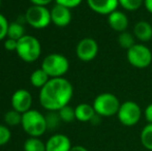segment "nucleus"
Masks as SVG:
<instances>
[{"label": "nucleus", "instance_id": "f257e3e1", "mask_svg": "<svg viewBox=\"0 0 152 151\" xmlns=\"http://www.w3.org/2000/svg\"><path fill=\"white\" fill-rule=\"evenodd\" d=\"M74 95L72 83L62 78H52L39 90V103L47 111H59L67 106Z\"/></svg>", "mask_w": 152, "mask_h": 151}, {"label": "nucleus", "instance_id": "f03ea898", "mask_svg": "<svg viewBox=\"0 0 152 151\" xmlns=\"http://www.w3.org/2000/svg\"><path fill=\"white\" fill-rule=\"evenodd\" d=\"M21 125L27 135L34 138H39L48 131L46 117L37 110L31 109L23 114Z\"/></svg>", "mask_w": 152, "mask_h": 151}, {"label": "nucleus", "instance_id": "7ed1b4c3", "mask_svg": "<svg viewBox=\"0 0 152 151\" xmlns=\"http://www.w3.org/2000/svg\"><path fill=\"white\" fill-rule=\"evenodd\" d=\"M17 54L25 62H34L42 54V44L39 40L32 35L25 34L18 40Z\"/></svg>", "mask_w": 152, "mask_h": 151}, {"label": "nucleus", "instance_id": "20e7f679", "mask_svg": "<svg viewBox=\"0 0 152 151\" xmlns=\"http://www.w3.org/2000/svg\"><path fill=\"white\" fill-rule=\"evenodd\" d=\"M92 106L95 113L100 117H112L117 115L121 104L115 94L110 92H104L98 94L94 98Z\"/></svg>", "mask_w": 152, "mask_h": 151}, {"label": "nucleus", "instance_id": "39448f33", "mask_svg": "<svg viewBox=\"0 0 152 151\" xmlns=\"http://www.w3.org/2000/svg\"><path fill=\"white\" fill-rule=\"evenodd\" d=\"M42 69L52 78H62L69 69V61L64 55L52 53L44 58Z\"/></svg>", "mask_w": 152, "mask_h": 151}, {"label": "nucleus", "instance_id": "423d86ee", "mask_svg": "<svg viewBox=\"0 0 152 151\" xmlns=\"http://www.w3.org/2000/svg\"><path fill=\"white\" fill-rule=\"evenodd\" d=\"M126 59L136 69H147L152 63V52L145 44H136L126 51Z\"/></svg>", "mask_w": 152, "mask_h": 151}, {"label": "nucleus", "instance_id": "0eeeda50", "mask_svg": "<svg viewBox=\"0 0 152 151\" xmlns=\"http://www.w3.org/2000/svg\"><path fill=\"white\" fill-rule=\"evenodd\" d=\"M25 21L34 29H44L51 24V12L46 6L31 5L25 12Z\"/></svg>", "mask_w": 152, "mask_h": 151}, {"label": "nucleus", "instance_id": "6e6552de", "mask_svg": "<svg viewBox=\"0 0 152 151\" xmlns=\"http://www.w3.org/2000/svg\"><path fill=\"white\" fill-rule=\"evenodd\" d=\"M117 117L119 122L124 126H134L142 118V109L136 101H126L121 104Z\"/></svg>", "mask_w": 152, "mask_h": 151}, {"label": "nucleus", "instance_id": "1a4fd4ad", "mask_svg": "<svg viewBox=\"0 0 152 151\" xmlns=\"http://www.w3.org/2000/svg\"><path fill=\"white\" fill-rule=\"evenodd\" d=\"M76 54L81 61L90 62L98 54L97 42L92 37L82 38L76 47Z\"/></svg>", "mask_w": 152, "mask_h": 151}, {"label": "nucleus", "instance_id": "9d476101", "mask_svg": "<svg viewBox=\"0 0 152 151\" xmlns=\"http://www.w3.org/2000/svg\"><path fill=\"white\" fill-rule=\"evenodd\" d=\"M10 105L12 110L24 114L31 110L32 106V95L26 89H18L15 91L10 98Z\"/></svg>", "mask_w": 152, "mask_h": 151}, {"label": "nucleus", "instance_id": "9b49d317", "mask_svg": "<svg viewBox=\"0 0 152 151\" xmlns=\"http://www.w3.org/2000/svg\"><path fill=\"white\" fill-rule=\"evenodd\" d=\"M51 12V21L58 27H66L72 22V12L70 8L65 7L60 4H55Z\"/></svg>", "mask_w": 152, "mask_h": 151}, {"label": "nucleus", "instance_id": "f8f14e48", "mask_svg": "<svg viewBox=\"0 0 152 151\" xmlns=\"http://www.w3.org/2000/svg\"><path fill=\"white\" fill-rule=\"evenodd\" d=\"M87 5L95 14L109 16L119 6L118 0H86Z\"/></svg>", "mask_w": 152, "mask_h": 151}, {"label": "nucleus", "instance_id": "ddd939ff", "mask_svg": "<svg viewBox=\"0 0 152 151\" xmlns=\"http://www.w3.org/2000/svg\"><path fill=\"white\" fill-rule=\"evenodd\" d=\"M107 21L110 28L119 33L127 30L128 24H129V20L125 12L118 9L114 10L109 16H107Z\"/></svg>", "mask_w": 152, "mask_h": 151}, {"label": "nucleus", "instance_id": "4468645a", "mask_svg": "<svg viewBox=\"0 0 152 151\" xmlns=\"http://www.w3.org/2000/svg\"><path fill=\"white\" fill-rule=\"evenodd\" d=\"M72 147L69 138L63 133H56L46 142V151H70Z\"/></svg>", "mask_w": 152, "mask_h": 151}, {"label": "nucleus", "instance_id": "2eb2a0df", "mask_svg": "<svg viewBox=\"0 0 152 151\" xmlns=\"http://www.w3.org/2000/svg\"><path fill=\"white\" fill-rule=\"evenodd\" d=\"M132 33L136 39H138L142 44L148 42L152 39V25L147 21L141 20L134 24Z\"/></svg>", "mask_w": 152, "mask_h": 151}, {"label": "nucleus", "instance_id": "dca6fc26", "mask_svg": "<svg viewBox=\"0 0 152 151\" xmlns=\"http://www.w3.org/2000/svg\"><path fill=\"white\" fill-rule=\"evenodd\" d=\"M75 112H76V119L81 122H90L96 114L93 106L85 103L77 106L75 108Z\"/></svg>", "mask_w": 152, "mask_h": 151}, {"label": "nucleus", "instance_id": "f3484780", "mask_svg": "<svg viewBox=\"0 0 152 151\" xmlns=\"http://www.w3.org/2000/svg\"><path fill=\"white\" fill-rule=\"evenodd\" d=\"M50 77L48 76V74L44 71V69L40 67L38 69H35L30 76V83L32 86L35 87V88L42 89L45 85L48 83V81L50 80Z\"/></svg>", "mask_w": 152, "mask_h": 151}, {"label": "nucleus", "instance_id": "a211bd4d", "mask_svg": "<svg viewBox=\"0 0 152 151\" xmlns=\"http://www.w3.org/2000/svg\"><path fill=\"white\" fill-rule=\"evenodd\" d=\"M140 141L145 149L152 151V123H148L142 128L140 133Z\"/></svg>", "mask_w": 152, "mask_h": 151}, {"label": "nucleus", "instance_id": "6ab92c4d", "mask_svg": "<svg viewBox=\"0 0 152 151\" xmlns=\"http://www.w3.org/2000/svg\"><path fill=\"white\" fill-rule=\"evenodd\" d=\"M136 37H134V33L128 32L127 30L124 32L119 33L118 37H117V42L118 44L124 50H129L134 44H136Z\"/></svg>", "mask_w": 152, "mask_h": 151}, {"label": "nucleus", "instance_id": "aec40b11", "mask_svg": "<svg viewBox=\"0 0 152 151\" xmlns=\"http://www.w3.org/2000/svg\"><path fill=\"white\" fill-rule=\"evenodd\" d=\"M25 35V28L21 23L19 22H12L8 25L7 37L15 40L21 39Z\"/></svg>", "mask_w": 152, "mask_h": 151}, {"label": "nucleus", "instance_id": "412c9836", "mask_svg": "<svg viewBox=\"0 0 152 151\" xmlns=\"http://www.w3.org/2000/svg\"><path fill=\"white\" fill-rule=\"evenodd\" d=\"M24 151H46V143L39 138L29 137L23 145Z\"/></svg>", "mask_w": 152, "mask_h": 151}, {"label": "nucleus", "instance_id": "4be33fe9", "mask_svg": "<svg viewBox=\"0 0 152 151\" xmlns=\"http://www.w3.org/2000/svg\"><path fill=\"white\" fill-rule=\"evenodd\" d=\"M22 115L16 110H10L4 114V122L8 126H17L22 123Z\"/></svg>", "mask_w": 152, "mask_h": 151}, {"label": "nucleus", "instance_id": "5701e85b", "mask_svg": "<svg viewBox=\"0 0 152 151\" xmlns=\"http://www.w3.org/2000/svg\"><path fill=\"white\" fill-rule=\"evenodd\" d=\"M45 117H46L47 128L50 129V131L56 129L60 125L61 118L59 116L58 111H48V113L45 115Z\"/></svg>", "mask_w": 152, "mask_h": 151}, {"label": "nucleus", "instance_id": "b1692460", "mask_svg": "<svg viewBox=\"0 0 152 151\" xmlns=\"http://www.w3.org/2000/svg\"><path fill=\"white\" fill-rule=\"evenodd\" d=\"M118 1L119 6L127 12L138 10L144 5V0H118Z\"/></svg>", "mask_w": 152, "mask_h": 151}, {"label": "nucleus", "instance_id": "393cba45", "mask_svg": "<svg viewBox=\"0 0 152 151\" xmlns=\"http://www.w3.org/2000/svg\"><path fill=\"white\" fill-rule=\"evenodd\" d=\"M59 116L61 118V121L66 123H70L74 120H76V112H75V109L72 107H70L69 105L65 106L62 109H60L58 111Z\"/></svg>", "mask_w": 152, "mask_h": 151}, {"label": "nucleus", "instance_id": "a878e982", "mask_svg": "<svg viewBox=\"0 0 152 151\" xmlns=\"http://www.w3.org/2000/svg\"><path fill=\"white\" fill-rule=\"evenodd\" d=\"M12 133L6 125L0 124V146H4L10 142Z\"/></svg>", "mask_w": 152, "mask_h": 151}, {"label": "nucleus", "instance_id": "bb28decb", "mask_svg": "<svg viewBox=\"0 0 152 151\" xmlns=\"http://www.w3.org/2000/svg\"><path fill=\"white\" fill-rule=\"evenodd\" d=\"M8 23L7 19L0 14V40H3L7 37V31H8Z\"/></svg>", "mask_w": 152, "mask_h": 151}, {"label": "nucleus", "instance_id": "cd10ccee", "mask_svg": "<svg viewBox=\"0 0 152 151\" xmlns=\"http://www.w3.org/2000/svg\"><path fill=\"white\" fill-rule=\"evenodd\" d=\"M83 0H55L57 4H60V5H63L65 7L68 8H75L77 6H79L81 3H82Z\"/></svg>", "mask_w": 152, "mask_h": 151}, {"label": "nucleus", "instance_id": "c85d7f7f", "mask_svg": "<svg viewBox=\"0 0 152 151\" xmlns=\"http://www.w3.org/2000/svg\"><path fill=\"white\" fill-rule=\"evenodd\" d=\"M4 48L6 49L10 52H12V51H17V47H18V40L12 39V38L6 37L5 40H4Z\"/></svg>", "mask_w": 152, "mask_h": 151}, {"label": "nucleus", "instance_id": "c756f323", "mask_svg": "<svg viewBox=\"0 0 152 151\" xmlns=\"http://www.w3.org/2000/svg\"><path fill=\"white\" fill-rule=\"evenodd\" d=\"M145 119L148 123H152V104H149L144 110Z\"/></svg>", "mask_w": 152, "mask_h": 151}, {"label": "nucleus", "instance_id": "7c9ffc66", "mask_svg": "<svg viewBox=\"0 0 152 151\" xmlns=\"http://www.w3.org/2000/svg\"><path fill=\"white\" fill-rule=\"evenodd\" d=\"M32 3V5H40V6H47L50 4L53 0H29Z\"/></svg>", "mask_w": 152, "mask_h": 151}, {"label": "nucleus", "instance_id": "2f4dec72", "mask_svg": "<svg viewBox=\"0 0 152 151\" xmlns=\"http://www.w3.org/2000/svg\"><path fill=\"white\" fill-rule=\"evenodd\" d=\"M144 7L147 12L152 14V0H144Z\"/></svg>", "mask_w": 152, "mask_h": 151}, {"label": "nucleus", "instance_id": "473e14b6", "mask_svg": "<svg viewBox=\"0 0 152 151\" xmlns=\"http://www.w3.org/2000/svg\"><path fill=\"white\" fill-rule=\"evenodd\" d=\"M70 151H88V149H87V148H85L84 146L77 145V146H72Z\"/></svg>", "mask_w": 152, "mask_h": 151}, {"label": "nucleus", "instance_id": "72a5a7b5", "mask_svg": "<svg viewBox=\"0 0 152 151\" xmlns=\"http://www.w3.org/2000/svg\"><path fill=\"white\" fill-rule=\"evenodd\" d=\"M1 4H2V0H0V8H1Z\"/></svg>", "mask_w": 152, "mask_h": 151}]
</instances>
